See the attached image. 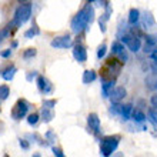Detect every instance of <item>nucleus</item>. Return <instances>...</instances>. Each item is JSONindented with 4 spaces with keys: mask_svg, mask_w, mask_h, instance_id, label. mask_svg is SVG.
Segmentation results:
<instances>
[{
    "mask_svg": "<svg viewBox=\"0 0 157 157\" xmlns=\"http://www.w3.org/2000/svg\"><path fill=\"white\" fill-rule=\"evenodd\" d=\"M87 2H89V3H93V2H96V0H87Z\"/></svg>",
    "mask_w": 157,
    "mask_h": 157,
    "instance_id": "nucleus-38",
    "label": "nucleus"
},
{
    "mask_svg": "<svg viewBox=\"0 0 157 157\" xmlns=\"http://www.w3.org/2000/svg\"><path fill=\"white\" fill-rule=\"evenodd\" d=\"M106 52H107V46H106V44H101L99 49H97V57H99V59H103L104 56H106Z\"/></svg>",
    "mask_w": 157,
    "mask_h": 157,
    "instance_id": "nucleus-27",
    "label": "nucleus"
},
{
    "mask_svg": "<svg viewBox=\"0 0 157 157\" xmlns=\"http://www.w3.org/2000/svg\"><path fill=\"white\" fill-rule=\"evenodd\" d=\"M96 77H97V75H96L94 70H84V73H83V83L84 84H90V83H93L96 80Z\"/></svg>",
    "mask_w": 157,
    "mask_h": 157,
    "instance_id": "nucleus-15",
    "label": "nucleus"
},
{
    "mask_svg": "<svg viewBox=\"0 0 157 157\" xmlns=\"http://www.w3.org/2000/svg\"><path fill=\"white\" fill-rule=\"evenodd\" d=\"M150 59H151V60H157V47L150 53Z\"/></svg>",
    "mask_w": 157,
    "mask_h": 157,
    "instance_id": "nucleus-36",
    "label": "nucleus"
},
{
    "mask_svg": "<svg viewBox=\"0 0 157 157\" xmlns=\"http://www.w3.org/2000/svg\"><path fill=\"white\" fill-rule=\"evenodd\" d=\"M40 33V30L37 29V26H34V27H32V29H29L27 32L25 33V37L26 39H33L34 36H37V34Z\"/></svg>",
    "mask_w": 157,
    "mask_h": 157,
    "instance_id": "nucleus-20",
    "label": "nucleus"
},
{
    "mask_svg": "<svg viewBox=\"0 0 157 157\" xmlns=\"http://www.w3.org/2000/svg\"><path fill=\"white\" fill-rule=\"evenodd\" d=\"M153 25H154V17L151 16V13H150V12H146L144 13V26L151 27Z\"/></svg>",
    "mask_w": 157,
    "mask_h": 157,
    "instance_id": "nucleus-21",
    "label": "nucleus"
},
{
    "mask_svg": "<svg viewBox=\"0 0 157 157\" xmlns=\"http://www.w3.org/2000/svg\"><path fill=\"white\" fill-rule=\"evenodd\" d=\"M39 119H40V114H39V113H32V114L27 116V123H29L30 126H34V124L39 121Z\"/></svg>",
    "mask_w": 157,
    "mask_h": 157,
    "instance_id": "nucleus-23",
    "label": "nucleus"
},
{
    "mask_svg": "<svg viewBox=\"0 0 157 157\" xmlns=\"http://www.w3.org/2000/svg\"><path fill=\"white\" fill-rule=\"evenodd\" d=\"M52 150H53V154L57 157H64V153H63L60 149H57V147H52Z\"/></svg>",
    "mask_w": 157,
    "mask_h": 157,
    "instance_id": "nucleus-31",
    "label": "nucleus"
},
{
    "mask_svg": "<svg viewBox=\"0 0 157 157\" xmlns=\"http://www.w3.org/2000/svg\"><path fill=\"white\" fill-rule=\"evenodd\" d=\"M130 119H133L136 123H144L146 120H147V117H146V114L141 112L140 109H133L132 117H130Z\"/></svg>",
    "mask_w": 157,
    "mask_h": 157,
    "instance_id": "nucleus-13",
    "label": "nucleus"
},
{
    "mask_svg": "<svg viewBox=\"0 0 157 157\" xmlns=\"http://www.w3.org/2000/svg\"><path fill=\"white\" fill-rule=\"evenodd\" d=\"M146 43L151 46H157V34H147L146 36Z\"/></svg>",
    "mask_w": 157,
    "mask_h": 157,
    "instance_id": "nucleus-26",
    "label": "nucleus"
},
{
    "mask_svg": "<svg viewBox=\"0 0 157 157\" xmlns=\"http://www.w3.org/2000/svg\"><path fill=\"white\" fill-rule=\"evenodd\" d=\"M37 71H29V73H27V76H26V77H27V80H29V82H32V80H33L34 77H37Z\"/></svg>",
    "mask_w": 157,
    "mask_h": 157,
    "instance_id": "nucleus-34",
    "label": "nucleus"
},
{
    "mask_svg": "<svg viewBox=\"0 0 157 157\" xmlns=\"http://www.w3.org/2000/svg\"><path fill=\"white\" fill-rule=\"evenodd\" d=\"M50 44H52V47H54V49H69V47L73 46V41H71L70 36L66 34V36H59V37H54Z\"/></svg>",
    "mask_w": 157,
    "mask_h": 157,
    "instance_id": "nucleus-7",
    "label": "nucleus"
},
{
    "mask_svg": "<svg viewBox=\"0 0 157 157\" xmlns=\"http://www.w3.org/2000/svg\"><path fill=\"white\" fill-rule=\"evenodd\" d=\"M27 112H29V103H27L26 100L20 99V100H17V103L14 104V107H13L12 117L14 120H20L27 114Z\"/></svg>",
    "mask_w": 157,
    "mask_h": 157,
    "instance_id": "nucleus-5",
    "label": "nucleus"
},
{
    "mask_svg": "<svg viewBox=\"0 0 157 157\" xmlns=\"http://www.w3.org/2000/svg\"><path fill=\"white\" fill-rule=\"evenodd\" d=\"M126 94H127L126 89L117 86V87H113L112 90H110V93H109V99L112 100V103H117V101H121V100L126 97Z\"/></svg>",
    "mask_w": 157,
    "mask_h": 157,
    "instance_id": "nucleus-8",
    "label": "nucleus"
},
{
    "mask_svg": "<svg viewBox=\"0 0 157 157\" xmlns=\"http://www.w3.org/2000/svg\"><path fill=\"white\" fill-rule=\"evenodd\" d=\"M120 40H121V43H124V44L127 46V49L130 52H133V53H137L141 49V40L132 33L120 34Z\"/></svg>",
    "mask_w": 157,
    "mask_h": 157,
    "instance_id": "nucleus-4",
    "label": "nucleus"
},
{
    "mask_svg": "<svg viewBox=\"0 0 157 157\" xmlns=\"http://www.w3.org/2000/svg\"><path fill=\"white\" fill-rule=\"evenodd\" d=\"M10 94V89L7 84H2L0 86V100H6Z\"/></svg>",
    "mask_w": 157,
    "mask_h": 157,
    "instance_id": "nucleus-19",
    "label": "nucleus"
},
{
    "mask_svg": "<svg viewBox=\"0 0 157 157\" xmlns=\"http://www.w3.org/2000/svg\"><path fill=\"white\" fill-rule=\"evenodd\" d=\"M10 34H12V29H10L9 26H6L4 29L0 30V43H2V41H3L4 39H7L9 36H10Z\"/></svg>",
    "mask_w": 157,
    "mask_h": 157,
    "instance_id": "nucleus-22",
    "label": "nucleus"
},
{
    "mask_svg": "<svg viewBox=\"0 0 157 157\" xmlns=\"http://www.w3.org/2000/svg\"><path fill=\"white\" fill-rule=\"evenodd\" d=\"M156 47H157V46H151V44H149V43H146L143 49H144V53H146V54H150L154 49H156Z\"/></svg>",
    "mask_w": 157,
    "mask_h": 157,
    "instance_id": "nucleus-28",
    "label": "nucleus"
},
{
    "mask_svg": "<svg viewBox=\"0 0 157 157\" xmlns=\"http://www.w3.org/2000/svg\"><path fill=\"white\" fill-rule=\"evenodd\" d=\"M149 120L151 121V124H153L154 127H157V110L156 109L149 110Z\"/></svg>",
    "mask_w": 157,
    "mask_h": 157,
    "instance_id": "nucleus-24",
    "label": "nucleus"
},
{
    "mask_svg": "<svg viewBox=\"0 0 157 157\" xmlns=\"http://www.w3.org/2000/svg\"><path fill=\"white\" fill-rule=\"evenodd\" d=\"M87 124H89L90 130H93L94 133L100 132V119L96 113H90V114L87 116Z\"/></svg>",
    "mask_w": 157,
    "mask_h": 157,
    "instance_id": "nucleus-11",
    "label": "nucleus"
},
{
    "mask_svg": "<svg viewBox=\"0 0 157 157\" xmlns=\"http://www.w3.org/2000/svg\"><path fill=\"white\" fill-rule=\"evenodd\" d=\"M93 20H94V9L89 3L71 19V30H73L76 34L82 33L87 26L91 25Z\"/></svg>",
    "mask_w": 157,
    "mask_h": 157,
    "instance_id": "nucleus-1",
    "label": "nucleus"
},
{
    "mask_svg": "<svg viewBox=\"0 0 157 157\" xmlns=\"http://www.w3.org/2000/svg\"><path fill=\"white\" fill-rule=\"evenodd\" d=\"M119 141H120L119 136H109V137L101 139V143H100V154L104 157L112 156L113 151H114V150L117 149V146H119Z\"/></svg>",
    "mask_w": 157,
    "mask_h": 157,
    "instance_id": "nucleus-3",
    "label": "nucleus"
},
{
    "mask_svg": "<svg viewBox=\"0 0 157 157\" xmlns=\"http://www.w3.org/2000/svg\"><path fill=\"white\" fill-rule=\"evenodd\" d=\"M150 103H151V106H153V107L157 110V94L151 96V99H150Z\"/></svg>",
    "mask_w": 157,
    "mask_h": 157,
    "instance_id": "nucleus-35",
    "label": "nucleus"
},
{
    "mask_svg": "<svg viewBox=\"0 0 157 157\" xmlns=\"http://www.w3.org/2000/svg\"><path fill=\"white\" fill-rule=\"evenodd\" d=\"M150 70H151L153 75H157V60H153L150 63Z\"/></svg>",
    "mask_w": 157,
    "mask_h": 157,
    "instance_id": "nucleus-30",
    "label": "nucleus"
},
{
    "mask_svg": "<svg viewBox=\"0 0 157 157\" xmlns=\"http://www.w3.org/2000/svg\"><path fill=\"white\" fill-rule=\"evenodd\" d=\"M0 56H2V57H4V59H7V57H10V56H12V49L3 50V52H2V53H0Z\"/></svg>",
    "mask_w": 157,
    "mask_h": 157,
    "instance_id": "nucleus-33",
    "label": "nucleus"
},
{
    "mask_svg": "<svg viewBox=\"0 0 157 157\" xmlns=\"http://www.w3.org/2000/svg\"><path fill=\"white\" fill-rule=\"evenodd\" d=\"M37 87H39V90H40V93H43V94H49L53 90L52 83L44 76H37Z\"/></svg>",
    "mask_w": 157,
    "mask_h": 157,
    "instance_id": "nucleus-10",
    "label": "nucleus"
},
{
    "mask_svg": "<svg viewBox=\"0 0 157 157\" xmlns=\"http://www.w3.org/2000/svg\"><path fill=\"white\" fill-rule=\"evenodd\" d=\"M140 21V12L137 9H130L128 12V25L136 26Z\"/></svg>",
    "mask_w": 157,
    "mask_h": 157,
    "instance_id": "nucleus-12",
    "label": "nucleus"
},
{
    "mask_svg": "<svg viewBox=\"0 0 157 157\" xmlns=\"http://www.w3.org/2000/svg\"><path fill=\"white\" fill-rule=\"evenodd\" d=\"M36 54H37V50L34 49V47H30V49L25 50V53H23V57H25V59H32V57H34Z\"/></svg>",
    "mask_w": 157,
    "mask_h": 157,
    "instance_id": "nucleus-25",
    "label": "nucleus"
},
{
    "mask_svg": "<svg viewBox=\"0 0 157 157\" xmlns=\"http://www.w3.org/2000/svg\"><path fill=\"white\" fill-rule=\"evenodd\" d=\"M116 84V80H103V84H101V89H103V96L104 97H109V93Z\"/></svg>",
    "mask_w": 157,
    "mask_h": 157,
    "instance_id": "nucleus-16",
    "label": "nucleus"
},
{
    "mask_svg": "<svg viewBox=\"0 0 157 157\" xmlns=\"http://www.w3.org/2000/svg\"><path fill=\"white\" fill-rule=\"evenodd\" d=\"M16 67L14 66H12V67H7V69H6V70L3 71V73H2V77L4 78V80H7V82H10V80H12L13 77H14V73H16Z\"/></svg>",
    "mask_w": 157,
    "mask_h": 157,
    "instance_id": "nucleus-18",
    "label": "nucleus"
},
{
    "mask_svg": "<svg viewBox=\"0 0 157 157\" xmlns=\"http://www.w3.org/2000/svg\"><path fill=\"white\" fill-rule=\"evenodd\" d=\"M132 112H133V106H132V104H130V103H128V104H123L120 116L123 117L124 120H128L130 117H132Z\"/></svg>",
    "mask_w": 157,
    "mask_h": 157,
    "instance_id": "nucleus-17",
    "label": "nucleus"
},
{
    "mask_svg": "<svg viewBox=\"0 0 157 157\" xmlns=\"http://www.w3.org/2000/svg\"><path fill=\"white\" fill-rule=\"evenodd\" d=\"M19 3H27V2H30V0H17Z\"/></svg>",
    "mask_w": 157,
    "mask_h": 157,
    "instance_id": "nucleus-37",
    "label": "nucleus"
},
{
    "mask_svg": "<svg viewBox=\"0 0 157 157\" xmlns=\"http://www.w3.org/2000/svg\"><path fill=\"white\" fill-rule=\"evenodd\" d=\"M73 57L77 60L78 63H84L87 60V52H86V47L83 44H76L73 47Z\"/></svg>",
    "mask_w": 157,
    "mask_h": 157,
    "instance_id": "nucleus-9",
    "label": "nucleus"
},
{
    "mask_svg": "<svg viewBox=\"0 0 157 157\" xmlns=\"http://www.w3.org/2000/svg\"><path fill=\"white\" fill-rule=\"evenodd\" d=\"M43 106L44 107H49V109H53L56 106V100H44L43 101Z\"/></svg>",
    "mask_w": 157,
    "mask_h": 157,
    "instance_id": "nucleus-29",
    "label": "nucleus"
},
{
    "mask_svg": "<svg viewBox=\"0 0 157 157\" xmlns=\"http://www.w3.org/2000/svg\"><path fill=\"white\" fill-rule=\"evenodd\" d=\"M112 53L114 54V56H117V57H119L121 62H124V63L128 60L127 50L124 49V44L121 43V41H119V40H114L112 43Z\"/></svg>",
    "mask_w": 157,
    "mask_h": 157,
    "instance_id": "nucleus-6",
    "label": "nucleus"
},
{
    "mask_svg": "<svg viewBox=\"0 0 157 157\" xmlns=\"http://www.w3.org/2000/svg\"><path fill=\"white\" fill-rule=\"evenodd\" d=\"M19 143H20V147L21 149H25V150H29V143H27V140H25V139H20L19 140Z\"/></svg>",
    "mask_w": 157,
    "mask_h": 157,
    "instance_id": "nucleus-32",
    "label": "nucleus"
},
{
    "mask_svg": "<svg viewBox=\"0 0 157 157\" xmlns=\"http://www.w3.org/2000/svg\"><path fill=\"white\" fill-rule=\"evenodd\" d=\"M30 16H32V4L29 2L27 3H20V6L14 12V17H13L12 21L17 27H20L21 25H25L26 21L29 20Z\"/></svg>",
    "mask_w": 157,
    "mask_h": 157,
    "instance_id": "nucleus-2",
    "label": "nucleus"
},
{
    "mask_svg": "<svg viewBox=\"0 0 157 157\" xmlns=\"http://www.w3.org/2000/svg\"><path fill=\"white\" fill-rule=\"evenodd\" d=\"M41 120L44 121V123H49V121H52V119L54 117V113H53V109H49V107H41Z\"/></svg>",
    "mask_w": 157,
    "mask_h": 157,
    "instance_id": "nucleus-14",
    "label": "nucleus"
}]
</instances>
